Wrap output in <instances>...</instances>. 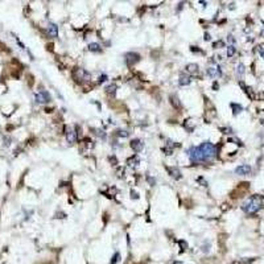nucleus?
<instances>
[{
    "label": "nucleus",
    "instance_id": "nucleus-1",
    "mask_svg": "<svg viewBox=\"0 0 264 264\" xmlns=\"http://www.w3.org/2000/svg\"><path fill=\"white\" fill-rule=\"evenodd\" d=\"M188 156L193 163L210 161L217 156V147L210 141H203L198 147H191L188 151Z\"/></svg>",
    "mask_w": 264,
    "mask_h": 264
},
{
    "label": "nucleus",
    "instance_id": "nucleus-2",
    "mask_svg": "<svg viewBox=\"0 0 264 264\" xmlns=\"http://www.w3.org/2000/svg\"><path fill=\"white\" fill-rule=\"evenodd\" d=\"M260 207H261V199H260V197H257V196L250 198L248 201L244 202L243 206H242V209L246 211V213H248V214L256 213V211L259 210Z\"/></svg>",
    "mask_w": 264,
    "mask_h": 264
},
{
    "label": "nucleus",
    "instance_id": "nucleus-3",
    "mask_svg": "<svg viewBox=\"0 0 264 264\" xmlns=\"http://www.w3.org/2000/svg\"><path fill=\"white\" fill-rule=\"evenodd\" d=\"M72 75L77 82H81V83L82 82H89L90 79H91V74L83 67H74L73 72H72Z\"/></svg>",
    "mask_w": 264,
    "mask_h": 264
},
{
    "label": "nucleus",
    "instance_id": "nucleus-4",
    "mask_svg": "<svg viewBox=\"0 0 264 264\" xmlns=\"http://www.w3.org/2000/svg\"><path fill=\"white\" fill-rule=\"evenodd\" d=\"M124 61L128 66H133L135 63H137L140 61V54L137 53H133V51H130L124 56Z\"/></svg>",
    "mask_w": 264,
    "mask_h": 264
},
{
    "label": "nucleus",
    "instance_id": "nucleus-5",
    "mask_svg": "<svg viewBox=\"0 0 264 264\" xmlns=\"http://www.w3.org/2000/svg\"><path fill=\"white\" fill-rule=\"evenodd\" d=\"M50 100H51L50 94L48 91H45V90H41L40 93L36 94V102L37 103H49Z\"/></svg>",
    "mask_w": 264,
    "mask_h": 264
},
{
    "label": "nucleus",
    "instance_id": "nucleus-6",
    "mask_svg": "<svg viewBox=\"0 0 264 264\" xmlns=\"http://www.w3.org/2000/svg\"><path fill=\"white\" fill-rule=\"evenodd\" d=\"M206 74L211 78H217V77H221L222 75V70L219 66H211L206 69Z\"/></svg>",
    "mask_w": 264,
    "mask_h": 264
},
{
    "label": "nucleus",
    "instance_id": "nucleus-7",
    "mask_svg": "<svg viewBox=\"0 0 264 264\" xmlns=\"http://www.w3.org/2000/svg\"><path fill=\"white\" fill-rule=\"evenodd\" d=\"M131 148L135 152H140V151H143L144 143L140 139H133V140H131Z\"/></svg>",
    "mask_w": 264,
    "mask_h": 264
},
{
    "label": "nucleus",
    "instance_id": "nucleus-8",
    "mask_svg": "<svg viewBox=\"0 0 264 264\" xmlns=\"http://www.w3.org/2000/svg\"><path fill=\"white\" fill-rule=\"evenodd\" d=\"M235 173L236 175H240V176H243V175H250L251 173V166L250 165H239L238 168L235 169Z\"/></svg>",
    "mask_w": 264,
    "mask_h": 264
},
{
    "label": "nucleus",
    "instance_id": "nucleus-9",
    "mask_svg": "<svg viewBox=\"0 0 264 264\" xmlns=\"http://www.w3.org/2000/svg\"><path fill=\"white\" fill-rule=\"evenodd\" d=\"M48 35L50 36V37H53V38H56L57 36H58V27H57L56 24H53V23H49V25H48Z\"/></svg>",
    "mask_w": 264,
    "mask_h": 264
},
{
    "label": "nucleus",
    "instance_id": "nucleus-10",
    "mask_svg": "<svg viewBox=\"0 0 264 264\" xmlns=\"http://www.w3.org/2000/svg\"><path fill=\"white\" fill-rule=\"evenodd\" d=\"M166 170H168V173L173 177V178H176V180H180L182 177L181 175V172H180L178 168H176V166H173V168H170V166H166Z\"/></svg>",
    "mask_w": 264,
    "mask_h": 264
},
{
    "label": "nucleus",
    "instance_id": "nucleus-11",
    "mask_svg": "<svg viewBox=\"0 0 264 264\" xmlns=\"http://www.w3.org/2000/svg\"><path fill=\"white\" fill-rule=\"evenodd\" d=\"M66 140L67 143L73 144L77 141V132H74V130H70V128H66Z\"/></svg>",
    "mask_w": 264,
    "mask_h": 264
},
{
    "label": "nucleus",
    "instance_id": "nucleus-12",
    "mask_svg": "<svg viewBox=\"0 0 264 264\" xmlns=\"http://www.w3.org/2000/svg\"><path fill=\"white\" fill-rule=\"evenodd\" d=\"M190 82H191V78H190V75L188 74H181L180 75V79H178V83H180V86H188L190 85Z\"/></svg>",
    "mask_w": 264,
    "mask_h": 264
},
{
    "label": "nucleus",
    "instance_id": "nucleus-13",
    "mask_svg": "<svg viewBox=\"0 0 264 264\" xmlns=\"http://www.w3.org/2000/svg\"><path fill=\"white\" fill-rule=\"evenodd\" d=\"M185 69L189 74H197L198 73V65L197 63H188Z\"/></svg>",
    "mask_w": 264,
    "mask_h": 264
},
{
    "label": "nucleus",
    "instance_id": "nucleus-14",
    "mask_svg": "<svg viewBox=\"0 0 264 264\" xmlns=\"http://www.w3.org/2000/svg\"><path fill=\"white\" fill-rule=\"evenodd\" d=\"M89 50L90 51H94V53H100L102 51V46L98 42H91L89 45Z\"/></svg>",
    "mask_w": 264,
    "mask_h": 264
},
{
    "label": "nucleus",
    "instance_id": "nucleus-15",
    "mask_svg": "<svg viewBox=\"0 0 264 264\" xmlns=\"http://www.w3.org/2000/svg\"><path fill=\"white\" fill-rule=\"evenodd\" d=\"M170 102H172V105H173V107H176V108H181V103H180V99L177 98L176 95H170Z\"/></svg>",
    "mask_w": 264,
    "mask_h": 264
},
{
    "label": "nucleus",
    "instance_id": "nucleus-16",
    "mask_svg": "<svg viewBox=\"0 0 264 264\" xmlns=\"http://www.w3.org/2000/svg\"><path fill=\"white\" fill-rule=\"evenodd\" d=\"M127 163H128V165H130V166H136V165L140 163V160H139V157L136 156V154H135V156H132V157L128 159Z\"/></svg>",
    "mask_w": 264,
    "mask_h": 264
},
{
    "label": "nucleus",
    "instance_id": "nucleus-17",
    "mask_svg": "<svg viewBox=\"0 0 264 264\" xmlns=\"http://www.w3.org/2000/svg\"><path fill=\"white\" fill-rule=\"evenodd\" d=\"M236 74H238L239 78L243 77V74H244V65H243V63H239V65L236 66Z\"/></svg>",
    "mask_w": 264,
    "mask_h": 264
},
{
    "label": "nucleus",
    "instance_id": "nucleus-18",
    "mask_svg": "<svg viewBox=\"0 0 264 264\" xmlns=\"http://www.w3.org/2000/svg\"><path fill=\"white\" fill-rule=\"evenodd\" d=\"M116 89H118V86L115 85V83H112V85H110V86H107V87H106V91H107L108 94H111V93L114 94L115 91H116Z\"/></svg>",
    "mask_w": 264,
    "mask_h": 264
},
{
    "label": "nucleus",
    "instance_id": "nucleus-19",
    "mask_svg": "<svg viewBox=\"0 0 264 264\" xmlns=\"http://www.w3.org/2000/svg\"><path fill=\"white\" fill-rule=\"evenodd\" d=\"M235 51H236V49H235L234 45H230V46L227 48V56L229 57H233L235 54Z\"/></svg>",
    "mask_w": 264,
    "mask_h": 264
},
{
    "label": "nucleus",
    "instance_id": "nucleus-20",
    "mask_svg": "<svg viewBox=\"0 0 264 264\" xmlns=\"http://www.w3.org/2000/svg\"><path fill=\"white\" fill-rule=\"evenodd\" d=\"M231 107L234 108V114L236 115L238 112H240L242 110H243V107L242 106H239V105H235V103H231Z\"/></svg>",
    "mask_w": 264,
    "mask_h": 264
},
{
    "label": "nucleus",
    "instance_id": "nucleus-21",
    "mask_svg": "<svg viewBox=\"0 0 264 264\" xmlns=\"http://www.w3.org/2000/svg\"><path fill=\"white\" fill-rule=\"evenodd\" d=\"M116 132H118L116 135H118V136H120V137H128V136H130V132H128V131L119 130V131H116Z\"/></svg>",
    "mask_w": 264,
    "mask_h": 264
},
{
    "label": "nucleus",
    "instance_id": "nucleus-22",
    "mask_svg": "<svg viewBox=\"0 0 264 264\" xmlns=\"http://www.w3.org/2000/svg\"><path fill=\"white\" fill-rule=\"evenodd\" d=\"M91 131H95V133L98 135V136H100V137H103L105 139L106 137V133L103 132V131H100V130H96V128H91Z\"/></svg>",
    "mask_w": 264,
    "mask_h": 264
},
{
    "label": "nucleus",
    "instance_id": "nucleus-23",
    "mask_svg": "<svg viewBox=\"0 0 264 264\" xmlns=\"http://www.w3.org/2000/svg\"><path fill=\"white\" fill-rule=\"evenodd\" d=\"M119 257H120V255H119V252H116V254L114 255L112 259H111V264H116L119 261Z\"/></svg>",
    "mask_w": 264,
    "mask_h": 264
},
{
    "label": "nucleus",
    "instance_id": "nucleus-24",
    "mask_svg": "<svg viewBox=\"0 0 264 264\" xmlns=\"http://www.w3.org/2000/svg\"><path fill=\"white\" fill-rule=\"evenodd\" d=\"M147 181H148V182H149V184H151L152 186H153L154 184H156V180H154V178H152V177H151L149 175H147Z\"/></svg>",
    "mask_w": 264,
    "mask_h": 264
},
{
    "label": "nucleus",
    "instance_id": "nucleus-25",
    "mask_svg": "<svg viewBox=\"0 0 264 264\" xmlns=\"http://www.w3.org/2000/svg\"><path fill=\"white\" fill-rule=\"evenodd\" d=\"M202 251H203V252H209V251H210V243H205L202 246Z\"/></svg>",
    "mask_w": 264,
    "mask_h": 264
},
{
    "label": "nucleus",
    "instance_id": "nucleus-26",
    "mask_svg": "<svg viewBox=\"0 0 264 264\" xmlns=\"http://www.w3.org/2000/svg\"><path fill=\"white\" fill-rule=\"evenodd\" d=\"M106 81H107V75H105V74L100 75L99 78H98V82H99V83H103V82H106Z\"/></svg>",
    "mask_w": 264,
    "mask_h": 264
},
{
    "label": "nucleus",
    "instance_id": "nucleus-27",
    "mask_svg": "<svg viewBox=\"0 0 264 264\" xmlns=\"http://www.w3.org/2000/svg\"><path fill=\"white\" fill-rule=\"evenodd\" d=\"M131 198H135V199H137V198H139V196H137V193L132 190V191H131Z\"/></svg>",
    "mask_w": 264,
    "mask_h": 264
},
{
    "label": "nucleus",
    "instance_id": "nucleus-28",
    "mask_svg": "<svg viewBox=\"0 0 264 264\" xmlns=\"http://www.w3.org/2000/svg\"><path fill=\"white\" fill-rule=\"evenodd\" d=\"M217 46H223V42H222V41L215 42V44H214V48H217Z\"/></svg>",
    "mask_w": 264,
    "mask_h": 264
},
{
    "label": "nucleus",
    "instance_id": "nucleus-29",
    "mask_svg": "<svg viewBox=\"0 0 264 264\" xmlns=\"http://www.w3.org/2000/svg\"><path fill=\"white\" fill-rule=\"evenodd\" d=\"M4 141H5V143H4V145H9V141H11V139H9V137H5V139H4Z\"/></svg>",
    "mask_w": 264,
    "mask_h": 264
},
{
    "label": "nucleus",
    "instance_id": "nucleus-30",
    "mask_svg": "<svg viewBox=\"0 0 264 264\" xmlns=\"http://www.w3.org/2000/svg\"><path fill=\"white\" fill-rule=\"evenodd\" d=\"M222 131H224V133H231L230 128H222Z\"/></svg>",
    "mask_w": 264,
    "mask_h": 264
},
{
    "label": "nucleus",
    "instance_id": "nucleus-31",
    "mask_svg": "<svg viewBox=\"0 0 264 264\" xmlns=\"http://www.w3.org/2000/svg\"><path fill=\"white\" fill-rule=\"evenodd\" d=\"M205 40H206V41L210 40V35H209V33H205Z\"/></svg>",
    "mask_w": 264,
    "mask_h": 264
},
{
    "label": "nucleus",
    "instance_id": "nucleus-32",
    "mask_svg": "<svg viewBox=\"0 0 264 264\" xmlns=\"http://www.w3.org/2000/svg\"><path fill=\"white\" fill-rule=\"evenodd\" d=\"M110 161H111V163H115V164H116V159H115V157H110Z\"/></svg>",
    "mask_w": 264,
    "mask_h": 264
},
{
    "label": "nucleus",
    "instance_id": "nucleus-33",
    "mask_svg": "<svg viewBox=\"0 0 264 264\" xmlns=\"http://www.w3.org/2000/svg\"><path fill=\"white\" fill-rule=\"evenodd\" d=\"M218 87H219V86H218V83L215 82V83H214V85H213V89H214V90H217Z\"/></svg>",
    "mask_w": 264,
    "mask_h": 264
}]
</instances>
